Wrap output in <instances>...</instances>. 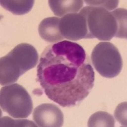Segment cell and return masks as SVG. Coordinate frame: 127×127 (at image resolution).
<instances>
[{"label": "cell", "instance_id": "5bb4252c", "mask_svg": "<svg viewBox=\"0 0 127 127\" xmlns=\"http://www.w3.org/2000/svg\"><path fill=\"white\" fill-rule=\"evenodd\" d=\"M116 119L122 126L127 127V102L119 104L114 111Z\"/></svg>", "mask_w": 127, "mask_h": 127}, {"label": "cell", "instance_id": "8fae6325", "mask_svg": "<svg viewBox=\"0 0 127 127\" xmlns=\"http://www.w3.org/2000/svg\"><path fill=\"white\" fill-rule=\"evenodd\" d=\"M115 125V120L113 116L104 111H98L89 118L88 127H113Z\"/></svg>", "mask_w": 127, "mask_h": 127}, {"label": "cell", "instance_id": "52a82bcc", "mask_svg": "<svg viewBox=\"0 0 127 127\" xmlns=\"http://www.w3.org/2000/svg\"><path fill=\"white\" fill-rule=\"evenodd\" d=\"M32 118L38 127H61L64 123V114L53 104H40L33 111Z\"/></svg>", "mask_w": 127, "mask_h": 127}, {"label": "cell", "instance_id": "6da1fadb", "mask_svg": "<svg viewBox=\"0 0 127 127\" xmlns=\"http://www.w3.org/2000/svg\"><path fill=\"white\" fill-rule=\"evenodd\" d=\"M37 77L46 96L62 107L80 104L92 91L95 81L83 47L67 40L45 48L39 57Z\"/></svg>", "mask_w": 127, "mask_h": 127}, {"label": "cell", "instance_id": "7c38bea8", "mask_svg": "<svg viewBox=\"0 0 127 127\" xmlns=\"http://www.w3.org/2000/svg\"><path fill=\"white\" fill-rule=\"evenodd\" d=\"M0 126L4 127H38L32 121L27 120H13L8 116H4L1 118Z\"/></svg>", "mask_w": 127, "mask_h": 127}, {"label": "cell", "instance_id": "7a4b0ae2", "mask_svg": "<svg viewBox=\"0 0 127 127\" xmlns=\"http://www.w3.org/2000/svg\"><path fill=\"white\" fill-rule=\"evenodd\" d=\"M39 59L36 49L30 44L20 43L0 60V83H15L20 76L34 67Z\"/></svg>", "mask_w": 127, "mask_h": 127}, {"label": "cell", "instance_id": "8992f818", "mask_svg": "<svg viewBox=\"0 0 127 127\" xmlns=\"http://www.w3.org/2000/svg\"><path fill=\"white\" fill-rule=\"evenodd\" d=\"M59 29L64 38L69 40L92 39L87 20L80 13H70L62 17L60 20Z\"/></svg>", "mask_w": 127, "mask_h": 127}, {"label": "cell", "instance_id": "277c9868", "mask_svg": "<svg viewBox=\"0 0 127 127\" xmlns=\"http://www.w3.org/2000/svg\"><path fill=\"white\" fill-rule=\"evenodd\" d=\"M0 105L3 111L17 119L29 117L33 109L30 95L22 86L17 83L1 88Z\"/></svg>", "mask_w": 127, "mask_h": 127}, {"label": "cell", "instance_id": "ba28073f", "mask_svg": "<svg viewBox=\"0 0 127 127\" xmlns=\"http://www.w3.org/2000/svg\"><path fill=\"white\" fill-rule=\"evenodd\" d=\"M61 19L55 17L46 18L40 22L38 27V32L41 38L45 41L52 43H56L64 41L61 33L59 23Z\"/></svg>", "mask_w": 127, "mask_h": 127}, {"label": "cell", "instance_id": "4fadbf2b", "mask_svg": "<svg viewBox=\"0 0 127 127\" xmlns=\"http://www.w3.org/2000/svg\"><path fill=\"white\" fill-rule=\"evenodd\" d=\"M89 6H97L105 9L108 11H113L118 7L119 1H85Z\"/></svg>", "mask_w": 127, "mask_h": 127}, {"label": "cell", "instance_id": "30bf717a", "mask_svg": "<svg viewBox=\"0 0 127 127\" xmlns=\"http://www.w3.org/2000/svg\"><path fill=\"white\" fill-rule=\"evenodd\" d=\"M1 5L4 9L14 15H22L27 14L33 7L34 1L33 0H1L0 1Z\"/></svg>", "mask_w": 127, "mask_h": 127}, {"label": "cell", "instance_id": "9c48e42d", "mask_svg": "<svg viewBox=\"0 0 127 127\" xmlns=\"http://www.w3.org/2000/svg\"><path fill=\"white\" fill-rule=\"evenodd\" d=\"M48 4L54 14L60 17L80 11L83 6V1L81 0H50Z\"/></svg>", "mask_w": 127, "mask_h": 127}, {"label": "cell", "instance_id": "3957f363", "mask_svg": "<svg viewBox=\"0 0 127 127\" xmlns=\"http://www.w3.org/2000/svg\"><path fill=\"white\" fill-rule=\"evenodd\" d=\"M79 13L85 17L92 39L109 41L114 37L127 38L120 29L115 10L110 12L97 6L83 8Z\"/></svg>", "mask_w": 127, "mask_h": 127}, {"label": "cell", "instance_id": "5b68a950", "mask_svg": "<svg viewBox=\"0 0 127 127\" xmlns=\"http://www.w3.org/2000/svg\"><path fill=\"white\" fill-rule=\"evenodd\" d=\"M91 61L96 71L106 78L120 74L123 68V60L118 49L110 42H100L93 49Z\"/></svg>", "mask_w": 127, "mask_h": 127}]
</instances>
